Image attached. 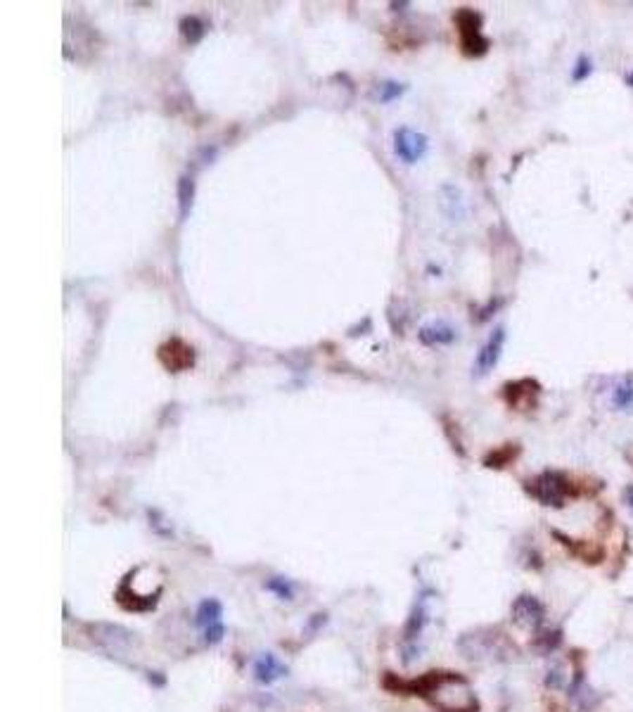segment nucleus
<instances>
[{
  "mask_svg": "<svg viewBox=\"0 0 633 712\" xmlns=\"http://www.w3.org/2000/svg\"><path fill=\"white\" fill-rule=\"evenodd\" d=\"M399 689L422 696L439 712H477L479 701L470 682L458 672H427L411 682H399Z\"/></svg>",
  "mask_w": 633,
  "mask_h": 712,
  "instance_id": "f257e3e1",
  "label": "nucleus"
},
{
  "mask_svg": "<svg viewBox=\"0 0 633 712\" xmlns=\"http://www.w3.org/2000/svg\"><path fill=\"white\" fill-rule=\"evenodd\" d=\"M524 489H527L529 497L548 508H562L567 504V499L572 497V482L558 470H543L536 478L527 480Z\"/></svg>",
  "mask_w": 633,
  "mask_h": 712,
  "instance_id": "f03ea898",
  "label": "nucleus"
},
{
  "mask_svg": "<svg viewBox=\"0 0 633 712\" xmlns=\"http://www.w3.org/2000/svg\"><path fill=\"white\" fill-rule=\"evenodd\" d=\"M453 24H456L458 38H460V50L465 57H484L489 53L491 41L484 36V17L477 10L460 8L453 15Z\"/></svg>",
  "mask_w": 633,
  "mask_h": 712,
  "instance_id": "7ed1b4c3",
  "label": "nucleus"
},
{
  "mask_svg": "<svg viewBox=\"0 0 633 712\" xmlns=\"http://www.w3.org/2000/svg\"><path fill=\"white\" fill-rule=\"evenodd\" d=\"M392 145L396 160L408 164V167L422 162L427 152H430V138L425 133L411 129V126H399L392 136Z\"/></svg>",
  "mask_w": 633,
  "mask_h": 712,
  "instance_id": "20e7f679",
  "label": "nucleus"
},
{
  "mask_svg": "<svg viewBox=\"0 0 633 712\" xmlns=\"http://www.w3.org/2000/svg\"><path fill=\"white\" fill-rule=\"evenodd\" d=\"M157 359L169 373H185L195 366V349L181 338H171L159 345Z\"/></svg>",
  "mask_w": 633,
  "mask_h": 712,
  "instance_id": "39448f33",
  "label": "nucleus"
},
{
  "mask_svg": "<svg viewBox=\"0 0 633 712\" xmlns=\"http://www.w3.org/2000/svg\"><path fill=\"white\" fill-rule=\"evenodd\" d=\"M541 397V383L534 378H520L513 383L503 385V402L513 411H529L536 409Z\"/></svg>",
  "mask_w": 633,
  "mask_h": 712,
  "instance_id": "423d86ee",
  "label": "nucleus"
},
{
  "mask_svg": "<svg viewBox=\"0 0 633 712\" xmlns=\"http://www.w3.org/2000/svg\"><path fill=\"white\" fill-rule=\"evenodd\" d=\"M503 347H505V328H496L491 330V335L487 338L479 352L475 356V364H472V373L475 378H484L496 368V364L501 361L503 356Z\"/></svg>",
  "mask_w": 633,
  "mask_h": 712,
  "instance_id": "0eeeda50",
  "label": "nucleus"
},
{
  "mask_svg": "<svg viewBox=\"0 0 633 712\" xmlns=\"http://www.w3.org/2000/svg\"><path fill=\"white\" fill-rule=\"evenodd\" d=\"M197 625H200L202 629V634H204V644H209V646H214V644H219V641L223 639V608H221V603L216 601V599H204L200 603V608H197Z\"/></svg>",
  "mask_w": 633,
  "mask_h": 712,
  "instance_id": "6e6552de",
  "label": "nucleus"
},
{
  "mask_svg": "<svg viewBox=\"0 0 633 712\" xmlns=\"http://www.w3.org/2000/svg\"><path fill=\"white\" fill-rule=\"evenodd\" d=\"M543 618H546V608H543V603L536 599V596H529V594L517 596L513 603V620L517 625L539 629L543 625Z\"/></svg>",
  "mask_w": 633,
  "mask_h": 712,
  "instance_id": "1a4fd4ad",
  "label": "nucleus"
},
{
  "mask_svg": "<svg viewBox=\"0 0 633 712\" xmlns=\"http://www.w3.org/2000/svg\"><path fill=\"white\" fill-rule=\"evenodd\" d=\"M418 338L425 347H449L458 340V330L449 321H432L420 328Z\"/></svg>",
  "mask_w": 633,
  "mask_h": 712,
  "instance_id": "9d476101",
  "label": "nucleus"
},
{
  "mask_svg": "<svg viewBox=\"0 0 633 712\" xmlns=\"http://www.w3.org/2000/svg\"><path fill=\"white\" fill-rule=\"evenodd\" d=\"M283 675H287V667L273 653H264V656L254 660V679L259 684H273Z\"/></svg>",
  "mask_w": 633,
  "mask_h": 712,
  "instance_id": "9b49d317",
  "label": "nucleus"
},
{
  "mask_svg": "<svg viewBox=\"0 0 633 712\" xmlns=\"http://www.w3.org/2000/svg\"><path fill=\"white\" fill-rule=\"evenodd\" d=\"M517 456H520V444H505V447L494 449L491 454L484 459V466L487 468H505L510 466Z\"/></svg>",
  "mask_w": 633,
  "mask_h": 712,
  "instance_id": "f8f14e48",
  "label": "nucleus"
},
{
  "mask_svg": "<svg viewBox=\"0 0 633 712\" xmlns=\"http://www.w3.org/2000/svg\"><path fill=\"white\" fill-rule=\"evenodd\" d=\"M612 406L619 411H633V378L619 380L612 390Z\"/></svg>",
  "mask_w": 633,
  "mask_h": 712,
  "instance_id": "ddd939ff",
  "label": "nucleus"
},
{
  "mask_svg": "<svg viewBox=\"0 0 633 712\" xmlns=\"http://www.w3.org/2000/svg\"><path fill=\"white\" fill-rule=\"evenodd\" d=\"M572 701L579 705L581 710H588L593 705V691L588 689V684L584 682V677L577 675L572 684Z\"/></svg>",
  "mask_w": 633,
  "mask_h": 712,
  "instance_id": "4468645a",
  "label": "nucleus"
},
{
  "mask_svg": "<svg viewBox=\"0 0 633 712\" xmlns=\"http://www.w3.org/2000/svg\"><path fill=\"white\" fill-rule=\"evenodd\" d=\"M404 91H406V86L399 84V81H382V84H377L375 95L382 105H387V103H394L396 98H401Z\"/></svg>",
  "mask_w": 633,
  "mask_h": 712,
  "instance_id": "2eb2a0df",
  "label": "nucleus"
},
{
  "mask_svg": "<svg viewBox=\"0 0 633 712\" xmlns=\"http://www.w3.org/2000/svg\"><path fill=\"white\" fill-rule=\"evenodd\" d=\"M178 197H181V216L185 219L190 212V207H193V197H195V181L193 178H188V176H183L181 181H178Z\"/></svg>",
  "mask_w": 633,
  "mask_h": 712,
  "instance_id": "dca6fc26",
  "label": "nucleus"
},
{
  "mask_svg": "<svg viewBox=\"0 0 633 712\" xmlns=\"http://www.w3.org/2000/svg\"><path fill=\"white\" fill-rule=\"evenodd\" d=\"M560 646V632H541L539 637L534 639V648L539 653H553L555 648Z\"/></svg>",
  "mask_w": 633,
  "mask_h": 712,
  "instance_id": "f3484780",
  "label": "nucleus"
},
{
  "mask_svg": "<svg viewBox=\"0 0 633 712\" xmlns=\"http://www.w3.org/2000/svg\"><path fill=\"white\" fill-rule=\"evenodd\" d=\"M181 31L190 43H197L204 36V24L197 17H185L181 24Z\"/></svg>",
  "mask_w": 633,
  "mask_h": 712,
  "instance_id": "a211bd4d",
  "label": "nucleus"
},
{
  "mask_svg": "<svg viewBox=\"0 0 633 712\" xmlns=\"http://www.w3.org/2000/svg\"><path fill=\"white\" fill-rule=\"evenodd\" d=\"M591 74H593V60L588 55H579V60L574 62V69H572V81L574 84H581V81H586Z\"/></svg>",
  "mask_w": 633,
  "mask_h": 712,
  "instance_id": "6ab92c4d",
  "label": "nucleus"
},
{
  "mask_svg": "<svg viewBox=\"0 0 633 712\" xmlns=\"http://www.w3.org/2000/svg\"><path fill=\"white\" fill-rule=\"evenodd\" d=\"M565 684H567V675H565V670H562V665L551 667V670H548V677H546L548 689H565Z\"/></svg>",
  "mask_w": 633,
  "mask_h": 712,
  "instance_id": "aec40b11",
  "label": "nucleus"
},
{
  "mask_svg": "<svg viewBox=\"0 0 633 712\" xmlns=\"http://www.w3.org/2000/svg\"><path fill=\"white\" fill-rule=\"evenodd\" d=\"M268 589H271V591H276V594L280 596V599H287V601L292 599V587H290V582L280 580V577H273V580L268 582Z\"/></svg>",
  "mask_w": 633,
  "mask_h": 712,
  "instance_id": "412c9836",
  "label": "nucleus"
},
{
  "mask_svg": "<svg viewBox=\"0 0 633 712\" xmlns=\"http://www.w3.org/2000/svg\"><path fill=\"white\" fill-rule=\"evenodd\" d=\"M624 84L629 86V88H633V69H631V72H626V74H624Z\"/></svg>",
  "mask_w": 633,
  "mask_h": 712,
  "instance_id": "4be33fe9",
  "label": "nucleus"
},
{
  "mask_svg": "<svg viewBox=\"0 0 633 712\" xmlns=\"http://www.w3.org/2000/svg\"><path fill=\"white\" fill-rule=\"evenodd\" d=\"M626 501H629V506H633V485L626 489Z\"/></svg>",
  "mask_w": 633,
  "mask_h": 712,
  "instance_id": "5701e85b",
  "label": "nucleus"
}]
</instances>
